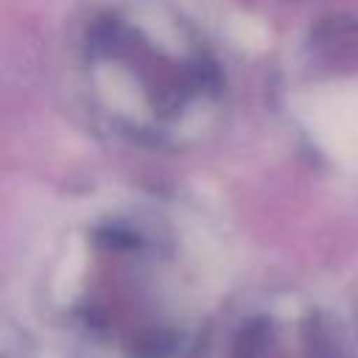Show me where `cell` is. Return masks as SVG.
<instances>
[{
  "label": "cell",
  "mask_w": 358,
  "mask_h": 358,
  "mask_svg": "<svg viewBox=\"0 0 358 358\" xmlns=\"http://www.w3.org/2000/svg\"><path fill=\"white\" fill-rule=\"evenodd\" d=\"M81 78L109 123L157 143L196 134L221 101V70L204 39L157 3L95 14L81 36Z\"/></svg>",
  "instance_id": "6da1fadb"
},
{
  "label": "cell",
  "mask_w": 358,
  "mask_h": 358,
  "mask_svg": "<svg viewBox=\"0 0 358 358\" xmlns=\"http://www.w3.org/2000/svg\"><path fill=\"white\" fill-rule=\"evenodd\" d=\"M168 227L148 213L92 221L62 274V305L95 344L129 358H171L187 338L185 266Z\"/></svg>",
  "instance_id": "7a4b0ae2"
}]
</instances>
